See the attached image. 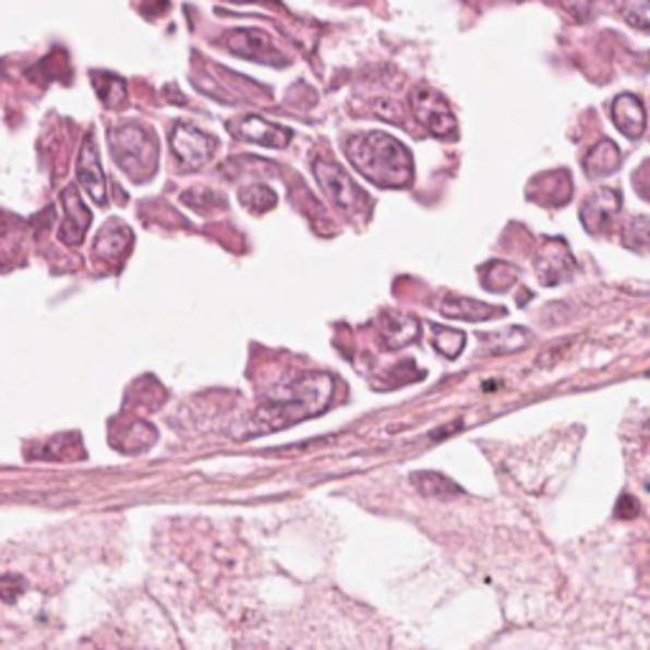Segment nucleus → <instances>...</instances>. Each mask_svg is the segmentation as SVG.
Segmentation results:
<instances>
[{
  "mask_svg": "<svg viewBox=\"0 0 650 650\" xmlns=\"http://www.w3.org/2000/svg\"><path fill=\"white\" fill-rule=\"evenodd\" d=\"M621 204H623L621 191H615V189L594 191L592 196L585 201L582 212H579V216H582L585 229L590 231V234L605 231L610 224H613L617 212H621Z\"/></svg>",
  "mask_w": 650,
  "mask_h": 650,
  "instance_id": "nucleus-10",
  "label": "nucleus"
},
{
  "mask_svg": "<svg viewBox=\"0 0 650 650\" xmlns=\"http://www.w3.org/2000/svg\"><path fill=\"white\" fill-rule=\"evenodd\" d=\"M571 273H575V260L567 246L564 242H549L537 260V275L541 282L552 288V285L567 280Z\"/></svg>",
  "mask_w": 650,
  "mask_h": 650,
  "instance_id": "nucleus-12",
  "label": "nucleus"
},
{
  "mask_svg": "<svg viewBox=\"0 0 650 650\" xmlns=\"http://www.w3.org/2000/svg\"><path fill=\"white\" fill-rule=\"evenodd\" d=\"M333 392H336V378L330 374H303L296 384L288 386V392L275 401H269L254 417V435L260 432L282 430L292 422L308 420V417L321 414L325 407L330 405Z\"/></svg>",
  "mask_w": 650,
  "mask_h": 650,
  "instance_id": "nucleus-2",
  "label": "nucleus"
},
{
  "mask_svg": "<svg viewBox=\"0 0 650 650\" xmlns=\"http://www.w3.org/2000/svg\"><path fill=\"white\" fill-rule=\"evenodd\" d=\"M133 231L122 227L120 221H107V227L97 237V254L107 262H118L130 250Z\"/></svg>",
  "mask_w": 650,
  "mask_h": 650,
  "instance_id": "nucleus-16",
  "label": "nucleus"
},
{
  "mask_svg": "<svg viewBox=\"0 0 650 650\" xmlns=\"http://www.w3.org/2000/svg\"><path fill=\"white\" fill-rule=\"evenodd\" d=\"M313 170H315V178H318L323 185V191L328 193L330 201L338 208H344V212L353 216L371 212V198L351 181V176H348L344 168L330 160L318 158L313 162Z\"/></svg>",
  "mask_w": 650,
  "mask_h": 650,
  "instance_id": "nucleus-4",
  "label": "nucleus"
},
{
  "mask_svg": "<svg viewBox=\"0 0 650 650\" xmlns=\"http://www.w3.org/2000/svg\"><path fill=\"white\" fill-rule=\"evenodd\" d=\"M432 333H435V348L447 359H455V356L462 353L466 333L458 328H445V325H432Z\"/></svg>",
  "mask_w": 650,
  "mask_h": 650,
  "instance_id": "nucleus-19",
  "label": "nucleus"
},
{
  "mask_svg": "<svg viewBox=\"0 0 650 650\" xmlns=\"http://www.w3.org/2000/svg\"><path fill=\"white\" fill-rule=\"evenodd\" d=\"M621 13L633 28H650V0H621Z\"/></svg>",
  "mask_w": 650,
  "mask_h": 650,
  "instance_id": "nucleus-21",
  "label": "nucleus"
},
{
  "mask_svg": "<svg viewBox=\"0 0 650 650\" xmlns=\"http://www.w3.org/2000/svg\"><path fill=\"white\" fill-rule=\"evenodd\" d=\"M110 145L120 168H125L130 176H148L143 166L151 170L156 168L158 158V143L156 135L148 128L135 125V122H125V125L112 128Z\"/></svg>",
  "mask_w": 650,
  "mask_h": 650,
  "instance_id": "nucleus-3",
  "label": "nucleus"
},
{
  "mask_svg": "<svg viewBox=\"0 0 650 650\" xmlns=\"http://www.w3.org/2000/svg\"><path fill=\"white\" fill-rule=\"evenodd\" d=\"M229 130L237 137H242V141L254 143V145H265V148H285L292 137V130L275 125V122L262 120V118H257V115H250V118L231 122Z\"/></svg>",
  "mask_w": 650,
  "mask_h": 650,
  "instance_id": "nucleus-8",
  "label": "nucleus"
},
{
  "mask_svg": "<svg viewBox=\"0 0 650 650\" xmlns=\"http://www.w3.org/2000/svg\"><path fill=\"white\" fill-rule=\"evenodd\" d=\"M440 313L453 321L478 323V321L498 318V315H503L506 311H503V308L478 303V300H470V298H445L443 303H440Z\"/></svg>",
  "mask_w": 650,
  "mask_h": 650,
  "instance_id": "nucleus-14",
  "label": "nucleus"
},
{
  "mask_svg": "<svg viewBox=\"0 0 650 650\" xmlns=\"http://www.w3.org/2000/svg\"><path fill=\"white\" fill-rule=\"evenodd\" d=\"M170 145L178 160H183L189 168H198L214 156L216 141L212 135H206L204 130L189 125V122H178L170 133Z\"/></svg>",
  "mask_w": 650,
  "mask_h": 650,
  "instance_id": "nucleus-7",
  "label": "nucleus"
},
{
  "mask_svg": "<svg viewBox=\"0 0 650 650\" xmlns=\"http://www.w3.org/2000/svg\"><path fill=\"white\" fill-rule=\"evenodd\" d=\"M623 242L630 250H650V219H646V216L633 219L623 231Z\"/></svg>",
  "mask_w": 650,
  "mask_h": 650,
  "instance_id": "nucleus-20",
  "label": "nucleus"
},
{
  "mask_svg": "<svg viewBox=\"0 0 650 650\" xmlns=\"http://www.w3.org/2000/svg\"><path fill=\"white\" fill-rule=\"evenodd\" d=\"M412 107L417 120L422 122L424 128L430 130L435 137H443V141H453L458 135V120L450 110V105L445 103V97L440 92L430 87H420L412 92Z\"/></svg>",
  "mask_w": 650,
  "mask_h": 650,
  "instance_id": "nucleus-5",
  "label": "nucleus"
},
{
  "mask_svg": "<svg viewBox=\"0 0 650 650\" xmlns=\"http://www.w3.org/2000/svg\"><path fill=\"white\" fill-rule=\"evenodd\" d=\"M348 160L371 183L384 189H405L412 183V153L397 137L386 133H361L348 137L344 145Z\"/></svg>",
  "mask_w": 650,
  "mask_h": 650,
  "instance_id": "nucleus-1",
  "label": "nucleus"
},
{
  "mask_svg": "<svg viewBox=\"0 0 650 650\" xmlns=\"http://www.w3.org/2000/svg\"><path fill=\"white\" fill-rule=\"evenodd\" d=\"M621 151L613 141H600L585 156V173L590 178H605L621 168Z\"/></svg>",
  "mask_w": 650,
  "mask_h": 650,
  "instance_id": "nucleus-17",
  "label": "nucleus"
},
{
  "mask_svg": "<svg viewBox=\"0 0 650 650\" xmlns=\"http://www.w3.org/2000/svg\"><path fill=\"white\" fill-rule=\"evenodd\" d=\"M224 46H227L231 53H237V57L260 61V64H277V67L285 64V57L277 51L273 38H269L265 31L237 28L224 36Z\"/></svg>",
  "mask_w": 650,
  "mask_h": 650,
  "instance_id": "nucleus-6",
  "label": "nucleus"
},
{
  "mask_svg": "<svg viewBox=\"0 0 650 650\" xmlns=\"http://www.w3.org/2000/svg\"><path fill=\"white\" fill-rule=\"evenodd\" d=\"M382 338L389 348H405L420 338V323L409 315L386 313L382 318Z\"/></svg>",
  "mask_w": 650,
  "mask_h": 650,
  "instance_id": "nucleus-15",
  "label": "nucleus"
},
{
  "mask_svg": "<svg viewBox=\"0 0 650 650\" xmlns=\"http://www.w3.org/2000/svg\"><path fill=\"white\" fill-rule=\"evenodd\" d=\"M594 3H598V0H567V8L577 15V19H585V15L592 11Z\"/></svg>",
  "mask_w": 650,
  "mask_h": 650,
  "instance_id": "nucleus-24",
  "label": "nucleus"
},
{
  "mask_svg": "<svg viewBox=\"0 0 650 650\" xmlns=\"http://www.w3.org/2000/svg\"><path fill=\"white\" fill-rule=\"evenodd\" d=\"M76 173H80V183L84 191L89 193V198L95 204L105 206L107 204V178L103 170V162H99V151L95 137L87 135L82 151H80V162H76Z\"/></svg>",
  "mask_w": 650,
  "mask_h": 650,
  "instance_id": "nucleus-9",
  "label": "nucleus"
},
{
  "mask_svg": "<svg viewBox=\"0 0 650 650\" xmlns=\"http://www.w3.org/2000/svg\"><path fill=\"white\" fill-rule=\"evenodd\" d=\"M95 84L99 89V97H103V103L107 107H118L122 99H125V82H122L120 76L103 74V82H99L95 76Z\"/></svg>",
  "mask_w": 650,
  "mask_h": 650,
  "instance_id": "nucleus-22",
  "label": "nucleus"
},
{
  "mask_svg": "<svg viewBox=\"0 0 650 650\" xmlns=\"http://www.w3.org/2000/svg\"><path fill=\"white\" fill-rule=\"evenodd\" d=\"M242 201L250 208H254V212H267V208H273L277 204V196L267 189V185L257 183L242 191Z\"/></svg>",
  "mask_w": 650,
  "mask_h": 650,
  "instance_id": "nucleus-23",
  "label": "nucleus"
},
{
  "mask_svg": "<svg viewBox=\"0 0 650 650\" xmlns=\"http://www.w3.org/2000/svg\"><path fill=\"white\" fill-rule=\"evenodd\" d=\"M412 483L417 485V491L424 495H435V498H447V495H458L460 485L453 483L450 478H445L443 473H432V470H424V473H414Z\"/></svg>",
  "mask_w": 650,
  "mask_h": 650,
  "instance_id": "nucleus-18",
  "label": "nucleus"
},
{
  "mask_svg": "<svg viewBox=\"0 0 650 650\" xmlns=\"http://www.w3.org/2000/svg\"><path fill=\"white\" fill-rule=\"evenodd\" d=\"M61 204H64V224H61L59 229V239L69 246H76L84 242V234H87L89 229V221H92V214L89 208L82 204L80 198V191L74 189V185H69V189L61 191Z\"/></svg>",
  "mask_w": 650,
  "mask_h": 650,
  "instance_id": "nucleus-11",
  "label": "nucleus"
},
{
  "mask_svg": "<svg viewBox=\"0 0 650 650\" xmlns=\"http://www.w3.org/2000/svg\"><path fill=\"white\" fill-rule=\"evenodd\" d=\"M613 120L617 130L630 141L646 133V107L636 95H621L613 103Z\"/></svg>",
  "mask_w": 650,
  "mask_h": 650,
  "instance_id": "nucleus-13",
  "label": "nucleus"
}]
</instances>
